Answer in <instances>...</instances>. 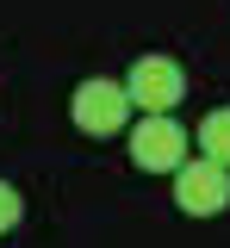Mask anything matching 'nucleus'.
Wrapping results in <instances>:
<instances>
[{
    "instance_id": "1",
    "label": "nucleus",
    "mask_w": 230,
    "mask_h": 248,
    "mask_svg": "<svg viewBox=\"0 0 230 248\" xmlns=\"http://www.w3.org/2000/svg\"><path fill=\"white\" fill-rule=\"evenodd\" d=\"M68 118H75V130H87V137H118L131 124V93H125V81H106V75L81 81V87L68 93Z\"/></svg>"
},
{
    "instance_id": "4",
    "label": "nucleus",
    "mask_w": 230,
    "mask_h": 248,
    "mask_svg": "<svg viewBox=\"0 0 230 248\" xmlns=\"http://www.w3.org/2000/svg\"><path fill=\"white\" fill-rule=\"evenodd\" d=\"M125 93H131V106H143V112H174L181 93H187V68L174 56H137L131 75H125Z\"/></svg>"
},
{
    "instance_id": "3",
    "label": "nucleus",
    "mask_w": 230,
    "mask_h": 248,
    "mask_svg": "<svg viewBox=\"0 0 230 248\" xmlns=\"http://www.w3.org/2000/svg\"><path fill=\"white\" fill-rule=\"evenodd\" d=\"M174 205L187 217H218L230 205V168L199 155V161H181L174 168Z\"/></svg>"
},
{
    "instance_id": "5",
    "label": "nucleus",
    "mask_w": 230,
    "mask_h": 248,
    "mask_svg": "<svg viewBox=\"0 0 230 248\" xmlns=\"http://www.w3.org/2000/svg\"><path fill=\"white\" fill-rule=\"evenodd\" d=\"M199 155H212V161L230 168V106L205 112V124H199Z\"/></svg>"
},
{
    "instance_id": "2",
    "label": "nucleus",
    "mask_w": 230,
    "mask_h": 248,
    "mask_svg": "<svg viewBox=\"0 0 230 248\" xmlns=\"http://www.w3.org/2000/svg\"><path fill=\"white\" fill-rule=\"evenodd\" d=\"M131 161L143 174H174L187 161V130L174 124V112H143L131 124Z\"/></svg>"
},
{
    "instance_id": "6",
    "label": "nucleus",
    "mask_w": 230,
    "mask_h": 248,
    "mask_svg": "<svg viewBox=\"0 0 230 248\" xmlns=\"http://www.w3.org/2000/svg\"><path fill=\"white\" fill-rule=\"evenodd\" d=\"M19 217H25L19 186H6V180H0V236H6V230H19Z\"/></svg>"
}]
</instances>
